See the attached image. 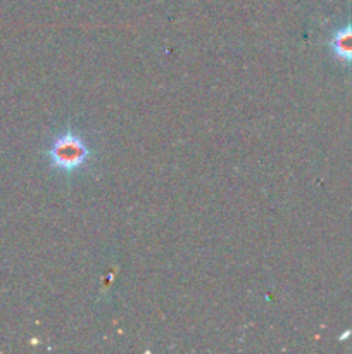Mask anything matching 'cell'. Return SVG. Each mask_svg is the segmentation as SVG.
<instances>
[{
    "label": "cell",
    "instance_id": "obj_2",
    "mask_svg": "<svg viewBox=\"0 0 352 354\" xmlns=\"http://www.w3.org/2000/svg\"><path fill=\"white\" fill-rule=\"evenodd\" d=\"M328 47L337 61L344 62V64H352V23L335 30L328 40Z\"/></svg>",
    "mask_w": 352,
    "mask_h": 354
},
{
    "label": "cell",
    "instance_id": "obj_1",
    "mask_svg": "<svg viewBox=\"0 0 352 354\" xmlns=\"http://www.w3.org/2000/svg\"><path fill=\"white\" fill-rule=\"evenodd\" d=\"M92 154V149L88 147L85 138L71 130L57 135L47 151L50 165L62 173H75L81 169Z\"/></svg>",
    "mask_w": 352,
    "mask_h": 354
}]
</instances>
